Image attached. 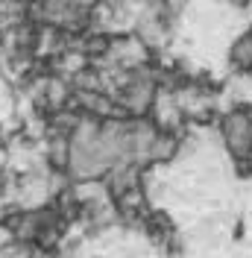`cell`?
I'll use <instances>...</instances> for the list:
<instances>
[{"instance_id":"6da1fadb","label":"cell","mask_w":252,"mask_h":258,"mask_svg":"<svg viewBox=\"0 0 252 258\" xmlns=\"http://www.w3.org/2000/svg\"><path fill=\"white\" fill-rule=\"evenodd\" d=\"M220 141L229 150V156L237 161V167L246 173V161L252 156V112L246 106H235L220 117Z\"/></svg>"},{"instance_id":"7a4b0ae2","label":"cell","mask_w":252,"mask_h":258,"mask_svg":"<svg viewBox=\"0 0 252 258\" xmlns=\"http://www.w3.org/2000/svg\"><path fill=\"white\" fill-rule=\"evenodd\" d=\"M229 64L237 74H252V27L243 30L229 47Z\"/></svg>"}]
</instances>
